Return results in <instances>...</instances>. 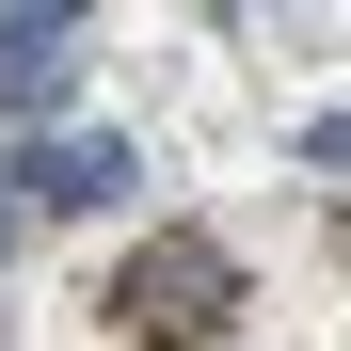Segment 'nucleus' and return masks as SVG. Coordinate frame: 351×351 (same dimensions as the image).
<instances>
[{
	"label": "nucleus",
	"instance_id": "1",
	"mask_svg": "<svg viewBox=\"0 0 351 351\" xmlns=\"http://www.w3.org/2000/svg\"><path fill=\"white\" fill-rule=\"evenodd\" d=\"M223 319H240V256H223L208 223H160V240L112 271V335H144V351H208Z\"/></svg>",
	"mask_w": 351,
	"mask_h": 351
},
{
	"label": "nucleus",
	"instance_id": "2",
	"mask_svg": "<svg viewBox=\"0 0 351 351\" xmlns=\"http://www.w3.org/2000/svg\"><path fill=\"white\" fill-rule=\"evenodd\" d=\"M16 192L80 223V208H128V192H144V160L112 144V128H64V144H16Z\"/></svg>",
	"mask_w": 351,
	"mask_h": 351
},
{
	"label": "nucleus",
	"instance_id": "3",
	"mask_svg": "<svg viewBox=\"0 0 351 351\" xmlns=\"http://www.w3.org/2000/svg\"><path fill=\"white\" fill-rule=\"evenodd\" d=\"M80 96V16H0V112H64Z\"/></svg>",
	"mask_w": 351,
	"mask_h": 351
}]
</instances>
